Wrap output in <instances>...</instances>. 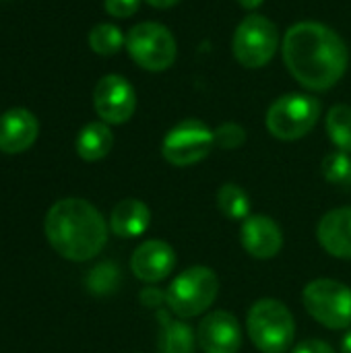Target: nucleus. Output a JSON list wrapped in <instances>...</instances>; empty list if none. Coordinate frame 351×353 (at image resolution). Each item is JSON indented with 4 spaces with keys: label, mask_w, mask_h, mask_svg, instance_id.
<instances>
[{
    "label": "nucleus",
    "mask_w": 351,
    "mask_h": 353,
    "mask_svg": "<svg viewBox=\"0 0 351 353\" xmlns=\"http://www.w3.org/2000/svg\"><path fill=\"white\" fill-rule=\"evenodd\" d=\"M283 62L302 87L327 91L345 74L350 52L343 37L331 27L302 21L285 31Z\"/></svg>",
    "instance_id": "obj_1"
},
{
    "label": "nucleus",
    "mask_w": 351,
    "mask_h": 353,
    "mask_svg": "<svg viewBox=\"0 0 351 353\" xmlns=\"http://www.w3.org/2000/svg\"><path fill=\"white\" fill-rule=\"evenodd\" d=\"M50 246L64 259L85 263L97 256L108 242L103 215L83 199H62L46 215Z\"/></svg>",
    "instance_id": "obj_2"
},
{
    "label": "nucleus",
    "mask_w": 351,
    "mask_h": 353,
    "mask_svg": "<svg viewBox=\"0 0 351 353\" xmlns=\"http://www.w3.org/2000/svg\"><path fill=\"white\" fill-rule=\"evenodd\" d=\"M246 331L261 353H285L296 339V321L283 302L263 298L248 310Z\"/></svg>",
    "instance_id": "obj_3"
},
{
    "label": "nucleus",
    "mask_w": 351,
    "mask_h": 353,
    "mask_svg": "<svg viewBox=\"0 0 351 353\" xmlns=\"http://www.w3.org/2000/svg\"><path fill=\"white\" fill-rule=\"evenodd\" d=\"M219 294V279L213 269L194 265L184 269L166 290V304L178 319H194L207 312Z\"/></svg>",
    "instance_id": "obj_4"
},
{
    "label": "nucleus",
    "mask_w": 351,
    "mask_h": 353,
    "mask_svg": "<svg viewBox=\"0 0 351 353\" xmlns=\"http://www.w3.org/2000/svg\"><path fill=\"white\" fill-rule=\"evenodd\" d=\"M321 101L306 93H288L267 110V130L279 141H298L306 137L319 122Z\"/></svg>",
    "instance_id": "obj_5"
},
{
    "label": "nucleus",
    "mask_w": 351,
    "mask_h": 353,
    "mask_svg": "<svg viewBox=\"0 0 351 353\" xmlns=\"http://www.w3.org/2000/svg\"><path fill=\"white\" fill-rule=\"evenodd\" d=\"M306 312L331 331L351 327V290L335 279H314L302 290Z\"/></svg>",
    "instance_id": "obj_6"
},
{
    "label": "nucleus",
    "mask_w": 351,
    "mask_h": 353,
    "mask_svg": "<svg viewBox=\"0 0 351 353\" xmlns=\"http://www.w3.org/2000/svg\"><path fill=\"white\" fill-rule=\"evenodd\" d=\"M279 48L277 25L263 14H248L234 31L232 52L244 68L267 66Z\"/></svg>",
    "instance_id": "obj_7"
},
{
    "label": "nucleus",
    "mask_w": 351,
    "mask_h": 353,
    "mask_svg": "<svg viewBox=\"0 0 351 353\" xmlns=\"http://www.w3.org/2000/svg\"><path fill=\"white\" fill-rule=\"evenodd\" d=\"M126 50L141 68L151 72L168 70L178 54L172 31L166 25L153 21L139 23L128 31Z\"/></svg>",
    "instance_id": "obj_8"
},
{
    "label": "nucleus",
    "mask_w": 351,
    "mask_h": 353,
    "mask_svg": "<svg viewBox=\"0 0 351 353\" xmlns=\"http://www.w3.org/2000/svg\"><path fill=\"white\" fill-rule=\"evenodd\" d=\"M215 147V132L201 120L178 122L161 143V155L176 168L203 161Z\"/></svg>",
    "instance_id": "obj_9"
},
{
    "label": "nucleus",
    "mask_w": 351,
    "mask_h": 353,
    "mask_svg": "<svg viewBox=\"0 0 351 353\" xmlns=\"http://www.w3.org/2000/svg\"><path fill=\"white\" fill-rule=\"evenodd\" d=\"M93 105L106 124H124L137 110V93L120 74H106L93 89Z\"/></svg>",
    "instance_id": "obj_10"
},
{
    "label": "nucleus",
    "mask_w": 351,
    "mask_h": 353,
    "mask_svg": "<svg viewBox=\"0 0 351 353\" xmlns=\"http://www.w3.org/2000/svg\"><path fill=\"white\" fill-rule=\"evenodd\" d=\"M197 343L203 353H238L242 347V329L238 319L228 310L205 314L197 329Z\"/></svg>",
    "instance_id": "obj_11"
},
{
    "label": "nucleus",
    "mask_w": 351,
    "mask_h": 353,
    "mask_svg": "<svg viewBox=\"0 0 351 353\" xmlns=\"http://www.w3.org/2000/svg\"><path fill=\"white\" fill-rule=\"evenodd\" d=\"M176 269V252L163 240L143 242L130 256V271L145 283H159Z\"/></svg>",
    "instance_id": "obj_12"
},
{
    "label": "nucleus",
    "mask_w": 351,
    "mask_h": 353,
    "mask_svg": "<svg viewBox=\"0 0 351 353\" xmlns=\"http://www.w3.org/2000/svg\"><path fill=\"white\" fill-rule=\"evenodd\" d=\"M240 240L244 250L259 261L275 259L283 248V232L267 215H250L242 221Z\"/></svg>",
    "instance_id": "obj_13"
},
{
    "label": "nucleus",
    "mask_w": 351,
    "mask_h": 353,
    "mask_svg": "<svg viewBox=\"0 0 351 353\" xmlns=\"http://www.w3.org/2000/svg\"><path fill=\"white\" fill-rule=\"evenodd\" d=\"M39 132L37 118L23 108H12L0 116V151L17 155L27 151Z\"/></svg>",
    "instance_id": "obj_14"
},
{
    "label": "nucleus",
    "mask_w": 351,
    "mask_h": 353,
    "mask_svg": "<svg viewBox=\"0 0 351 353\" xmlns=\"http://www.w3.org/2000/svg\"><path fill=\"white\" fill-rule=\"evenodd\" d=\"M321 246L335 259H351V207H339L323 215L317 228Z\"/></svg>",
    "instance_id": "obj_15"
},
{
    "label": "nucleus",
    "mask_w": 351,
    "mask_h": 353,
    "mask_svg": "<svg viewBox=\"0 0 351 353\" xmlns=\"http://www.w3.org/2000/svg\"><path fill=\"white\" fill-rule=\"evenodd\" d=\"M151 225V211L139 199L120 201L110 215V230L124 240L143 236Z\"/></svg>",
    "instance_id": "obj_16"
},
{
    "label": "nucleus",
    "mask_w": 351,
    "mask_h": 353,
    "mask_svg": "<svg viewBox=\"0 0 351 353\" xmlns=\"http://www.w3.org/2000/svg\"><path fill=\"white\" fill-rule=\"evenodd\" d=\"M159 339L157 347L159 353H194L197 350V335L194 331L180 319H172L166 310L159 308Z\"/></svg>",
    "instance_id": "obj_17"
},
{
    "label": "nucleus",
    "mask_w": 351,
    "mask_h": 353,
    "mask_svg": "<svg viewBox=\"0 0 351 353\" xmlns=\"http://www.w3.org/2000/svg\"><path fill=\"white\" fill-rule=\"evenodd\" d=\"M114 147V134L106 122H89L77 137V153L85 161L103 159Z\"/></svg>",
    "instance_id": "obj_18"
},
{
    "label": "nucleus",
    "mask_w": 351,
    "mask_h": 353,
    "mask_svg": "<svg viewBox=\"0 0 351 353\" xmlns=\"http://www.w3.org/2000/svg\"><path fill=\"white\" fill-rule=\"evenodd\" d=\"M217 207L232 221H244L250 217V196L234 182H228L217 190Z\"/></svg>",
    "instance_id": "obj_19"
},
{
    "label": "nucleus",
    "mask_w": 351,
    "mask_h": 353,
    "mask_svg": "<svg viewBox=\"0 0 351 353\" xmlns=\"http://www.w3.org/2000/svg\"><path fill=\"white\" fill-rule=\"evenodd\" d=\"M327 134L331 143L339 149L351 153V108L350 105H333L327 114Z\"/></svg>",
    "instance_id": "obj_20"
},
{
    "label": "nucleus",
    "mask_w": 351,
    "mask_h": 353,
    "mask_svg": "<svg viewBox=\"0 0 351 353\" xmlns=\"http://www.w3.org/2000/svg\"><path fill=\"white\" fill-rule=\"evenodd\" d=\"M126 46L122 29L112 23H99L89 31V48L99 56H114Z\"/></svg>",
    "instance_id": "obj_21"
},
{
    "label": "nucleus",
    "mask_w": 351,
    "mask_h": 353,
    "mask_svg": "<svg viewBox=\"0 0 351 353\" xmlns=\"http://www.w3.org/2000/svg\"><path fill=\"white\" fill-rule=\"evenodd\" d=\"M118 285H120V269L110 261L99 263L87 275V290L95 296H108L116 292Z\"/></svg>",
    "instance_id": "obj_22"
},
{
    "label": "nucleus",
    "mask_w": 351,
    "mask_h": 353,
    "mask_svg": "<svg viewBox=\"0 0 351 353\" xmlns=\"http://www.w3.org/2000/svg\"><path fill=\"white\" fill-rule=\"evenodd\" d=\"M323 176L327 182L341 186V188H351V153L345 151H335L329 153L323 159Z\"/></svg>",
    "instance_id": "obj_23"
},
{
    "label": "nucleus",
    "mask_w": 351,
    "mask_h": 353,
    "mask_svg": "<svg viewBox=\"0 0 351 353\" xmlns=\"http://www.w3.org/2000/svg\"><path fill=\"white\" fill-rule=\"evenodd\" d=\"M213 132H215V147L225 149V151L240 149L246 143V130H244V126H240L236 122H223Z\"/></svg>",
    "instance_id": "obj_24"
},
{
    "label": "nucleus",
    "mask_w": 351,
    "mask_h": 353,
    "mask_svg": "<svg viewBox=\"0 0 351 353\" xmlns=\"http://www.w3.org/2000/svg\"><path fill=\"white\" fill-rule=\"evenodd\" d=\"M141 6V0H103V8L108 14L116 19H128L132 17Z\"/></svg>",
    "instance_id": "obj_25"
},
{
    "label": "nucleus",
    "mask_w": 351,
    "mask_h": 353,
    "mask_svg": "<svg viewBox=\"0 0 351 353\" xmlns=\"http://www.w3.org/2000/svg\"><path fill=\"white\" fill-rule=\"evenodd\" d=\"M292 353H335V350L323 339H304L292 350Z\"/></svg>",
    "instance_id": "obj_26"
},
{
    "label": "nucleus",
    "mask_w": 351,
    "mask_h": 353,
    "mask_svg": "<svg viewBox=\"0 0 351 353\" xmlns=\"http://www.w3.org/2000/svg\"><path fill=\"white\" fill-rule=\"evenodd\" d=\"M139 298L145 308H161L166 304V292H161L157 288H145Z\"/></svg>",
    "instance_id": "obj_27"
},
{
    "label": "nucleus",
    "mask_w": 351,
    "mask_h": 353,
    "mask_svg": "<svg viewBox=\"0 0 351 353\" xmlns=\"http://www.w3.org/2000/svg\"><path fill=\"white\" fill-rule=\"evenodd\" d=\"M145 2L151 4V6H155V8H170V6L178 4L180 0H145Z\"/></svg>",
    "instance_id": "obj_28"
},
{
    "label": "nucleus",
    "mask_w": 351,
    "mask_h": 353,
    "mask_svg": "<svg viewBox=\"0 0 351 353\" xmlns=\"http://www.w3.org/2000/svg\"><path fill=\"white\" fill-rule=\"evenodd\" d=\"M263 2H265V0H238V4H240V6H244V8H248V10L259 8Z\"/></svg>",
    "instance_id": "obj_29"
},
{
    "label": "nucleus",
    "mask_w": 351,
    "mask_h": 353,
    "mask_svg": "<svg viewBox=\"0 0 351 353\" xmlns=\"http://www.w3.org/2000/svg\"><path fill=\"white\" fill-rule=\"evenodd\" d=\"M341 353H351V331L341 339Z\"/></svg>",
    "instance_id": "obj_30"
}]
</instances>
